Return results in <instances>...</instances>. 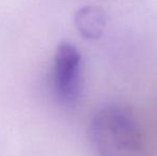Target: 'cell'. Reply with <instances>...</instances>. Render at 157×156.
<instances>
[{
	"mask_svg": "<svg viewBox=\"0 0 157 156\" xmlns=\"http://www.w3.org/2000/svg\"><path fill=\"white\" fill-rule=\"evenodd\" d=\"M88 134L96 156H151L136 118L123 105L110 104L98 109Z\"/></svg>",
	"mask_w": 157,
	"mask_h": 156,
	"instance_id": "6da1fadb",
	"label": "cell"
},
{
	"mask_svg": "<svg viewBox=\"0 0 157 156\" xmlns=\"http://www.w3.org/2000/svg\"><path fill=\"white\" fill-rule=\"evenodd\" d=\"M52 87L55 96L63 106H74L82 90V57L74 44L62 42L54 56Z\"/></svg>",
	"mask_w": 157,
	"mask_h": 156,
	"instance_id": "7a4b0ae2",
	"label": "cell"
},
{
	"mask_svg": "<svg viewBox=\"0 0 157 156\" xmlns=\"http://www.w3.org/2000/svg\"><path fill=\"white\" fill-rule=\"evenodd\" d=\"M75 27L78 32L88 40H98L105 31L107 16L101 6H86L75 14Z\"/></svg>",
	"mask_w": 157,
	"mask_h": 156,
	"instance_id": "3957f363",
	"label": "cell"
}]
</instances>
